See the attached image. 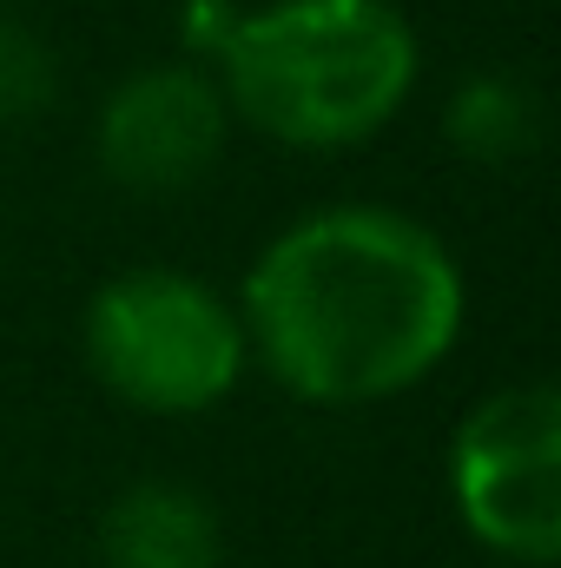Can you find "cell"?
Wrapping results in <instances>:
<instances>
[{
    "label": "cell",
    "mask_w": 561,
    "mask_h": 568,
    "mask_svg": "<svg viewBox=\"0 0 561 568\" xmlns=\"http://www.w3.org/2000/svg\"><path fill=\"white\" fill-rule=\"evenodd\" d=\"M53 93H60L53 47L33 27L0 20V120H33L53 106Z\"/></svg>",
    "instance_id": "cell-8"
},
{
    "label": "cell",
    "mask_w": 561,
    "mask_h": 568,
    "mask_svg": "<svg viewBox=\"0 0 561 568\" xmlns=\"http://www.w3.org/2000/svg\"><path fill=\"white\" fill-rule=\"evenodd\" d=\"M449 496L462 529L522 568L561 556V397L549 384L489 390L449 443Z\"/></svg>",
    "instance_id": "cell-4"
},
{
    "label": "cell",
    "mask_w": 561,
    "mask_h": 568,
    "mask_svg": "<svg viewBox=\"0 0 561 568\" xmlns=\"http://www.w3.org/2000/svg\"><path fill=\"white\" fill-rule=\"evenodd\" d=\"M442 133L456 152H469L482 165H509V159H529L542 140V100L516 73H476L449 93Z\"/></svg>",
    "instance_id": "cell-7"
},
{
    "label": "cell",
    "mask_w": 561,
    "mask_h": 568,
    "mask_svg": "<svg viewBox=\"0 0 561 568\" xmlns=\"http://www.w3.org/2000/svg\"><path fill=\"white\" fill-rule=\"evenodd\" d=\"M462 304V272L429 225L390 205H324L258 252L238 324L290 397L364 410L449 357Z\"/></svg>",
    "instance_id": "cell-1"
},
{
    "label": "cell",
    "mask_w": 561,
    "mask_h": 568,
    "mask_svg": "<svg viewBox=\"0 0 561 568\" xmlns=\"http://www.w3.org/2000/svg\"><path fill=\"white\" fill-rule=\"evenodd\" d=\"M205 47L232 120L297 152H337L384 133L422 67L417 33L390 0L232 7Z\"/></svg>",
    "instance_id": "cell-2"
},
{
    "label": "cell",
    "mask_w": 561,
    "mask_h": 568,
    "mask_svg": "<svg viewBox=\"0 0 561 568\" xmlns=\"http://www.w3.org/2000/svg\"><path fill=\"white\" fill-rule=\"evenodd\" d=\"M245 324L212 284L140 265L93 291L86 364L93 377L145 417H198L245 377Z\"/></svg>",
    "instance_id": "cell-3"
},
{
    "label": "cell",
    "mask_w": 561,
    "mask_h": 568,
    "mask_svg": "<svg viewBox=\"0 0 561 568\" xmlns=\"http://www.w3.org/2000/svg\"><path fill=\"white\" fill-rule=\"evenodd\" d=\"M232 133V106L212 67L165 60L126 73L100 106V165L126 192H185L198 185Z\"/></svg>",
    "instance_id": "cell-5"
},
{
    "label": "cell",
    "mask_w": 561,
    "mask_h": 568,
    "mask_svg": "<svg viewBox=\"0 0 561 568\" xmlns=\"http://www.w3.org/2000/svg\"><path fill=\"white\" fill-rule=\"evenodd\" d=\"M100 556H106V568H218L225 562V529L198 489L145 476L106 503Z\"/></svg>",
    "instance_id": "cell-6"
}]
</instances>
